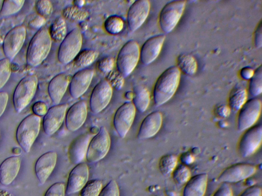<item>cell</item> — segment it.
<instances>
[{
  "mask_svg": "<svg viewBox=\"0 0 262 196\" xmlns=\"http://www.w3.org/2000/svg\"><path fill=\"white\" fill-rule=\"evenodd\" d=\"M98 196H120L119 188L116 181L114 180L110 181L102 188Z\"/></svg>",
  "mask_w": 262,
  "mask_h": 196,
  "instance_id": "b9f144b4",
  "label": "cell"
},
{
  "mask_svg": "<svg viewBox=\"0 0 262 196\" xmlns=\"http://www.w3.org/2000/svg\"><path fill=\"white\" fill-rule=\"evenodd\" d=\"M254 70L250 67H245L240 71L241 77L244 80H250L254 75Z\"/></svg>",
  "mask_w": 262,
  "mask_h": 196,
  "instance_id": "f907efd6",
  "label": "cell"
},
{
  "mask_svg": "<svg viewBox=\"0 0 262 196\" xmlns=\"http://www.w3.org/2000/svg\"><path fill=\"white\" fill-rule=\"evenodd\" d=\"M71 79L69 75L60 74L50 81L48 88V93L55 105L59 104L69 86Z\"/></svg>",
  "mask_w": 262,
  "mask_h": 196,
  "instance_id": "cb8c5ba5",
  "label": "cell"
},
{
  "mask_svg": "<svg viewBox=\"0 0 262 196\" xmlns=\"http://www.w3.org/2000/svg\"><path fill=\"white\" fill-rule=\"evenodd\" d=\"M32 110L34 114L38 116H45L48 109L47 105L43 102H37L33 106Z\"/></svg>",
  "mask_w": 262,
  "mask_h": 196,
  "instance_id": "bcb514c9",
  "label": "cell"
},
{
  "mask_svg": "<svg viewBox=\"0 0 262 196\" xmlns=\"http://www.w3.org/2000/svg\"><path fill=\"white\" fill-rule=\"evenodd\" d=\"M37 77L34 75L27 76L19 81L13 96L16 112L20 113L30 103L37 90Z\"/></svg>",
  "mask_w": 262,
  "mask_h": 196,
  "instance_id": "277c9868",
  "label": "cell"
},
{
  "mask_svg": "<svg viewBox=\"0 0 262 196\" xmlns=\"http://www.w3.org/2000/svg\"><path fill=\"white\" fill-rule=\"evenodd\" d=\"M49 32L52 40L61 42L68 34L64 18L61 16L56 18L52 23Z\"/></svg>",
  "mask_w": 262,
  "mask_h": 196,
  "instance_id": "f1b7e54d",
  "label": "cell"
},
{
  "mask_svg": "<svg viewBox=\"0 0 262 196\" xmlns=\"http://www.w3.org/2000/svg\"><path fill=\"white\" fill-rule=\"evenodd\" d=\"M165 39L164 34H159L148 38L140 49V58L144 65L154 62L159 55Z\"/></svg>",
  "mask_w": 262,
  "mask_h": 196,
  "instance_id": "ffe728a7",
  "label": "cell"
},
{
  "mask_svg": "<svg viewBox=\"0 0 262 196\" xmlns=\"http://www.w3.org/2000/svg\"><path fill=\"white\" fill-rule=\"evenodd\" d=\"M102 183L98 179L88 181L80 191V196H98L102 189Z\"/></svg>",
  "mask_w": 262,
  "mask_h": 196,
  "instance_id": "8d00e7d4",
  "label": "cell"
},
{
  "mask_svg": "<svg viewBox=\"0 0 262 196\" xmlns=\"http://www.w3.org/2000/svg\"><path fill=\"white\" fill-rule=\"evenodd\" d=\"M57 155L53 151L48 152L37 159L35 165V172L40 184H43L54 170Z\"/></svg>",
  "mask_w": 262,
  "mask_h": 196,
  "instance_id": "7402d4cb",
  "label": "cell"
},
{
  "mask_svg": "<svg viewBox=\"0 0 262 196\" xmlns=\"http://www.w3.org/2000/svg\"><path fill=\"white\" fill-rule=\"evenodd\" d=\"M150 9V4L147 0H138L132 4L127 14V23L130 31H136L143 24Z\"/></svg>",
  "mask_w": 262,
  "mask_h": 196,
  "instance_id": "9a60e30c",
  "label": "cell"
},
{
  "mask_svg": "<svg viewBox=\"0 0 262 196\" xmlns=\"http://www.w3.org/2000/svg\"><path fill=\"white\" fill-rule=\"evenodd\" d=\"M262 141V126L254 125L246 130L241 137L238 151L243 157L253 155L260 148Z\"/></svg>",
  "mask_w": 262,
  "mask_h": 196,
  "instance_id": "30bf717a",
  "label": "cell"
},
{
  "mask_svg": "<svg viewBox=\"0 0 262 196\" xmlns=\"http://www.w3.org/2000/svg\"><path fill=\"white\" fill-rule=\"evenodd\" d=\"M150 93L147 89L142 86L134 88L133 97V104L140 112H145L150 103Z\"/></svg>",
  "mask_w": 262,
  "mask_h": 196,
  "instance_id": "4316f807",
  "label": "cell"
},
{
  "mask_svg": "<svg viewBox=\"0 0 262 196\" xmlns=\"http://www.w3.org/2000/svg\"><path fill=\"white\" fill-rule=\"evenodd\" d=\"M87 106L80 101L72 105L67 111L65 116L66 127L69 131L78 130L84 123L87 117Z\"/></svg>",
  "mask_w": 262,
  "mask_h": 196,
  "instance_id": "ac0fdd59",
  "label": "cell"
},
{
  "mask_svg": "<svg viewBox=\"0 0 262 196\" xmlns=\"http://www.w3.org/2000/svg\"><path fill=\"white\" fill-rule=\"evenodd\" d=\"M24 1L8 0L3 2L2 9L0 11L1 16H7L17 13L21 8Z\"/></svg>",
  "mask_w": 262,
  "mask_h": 196,
  "instance_id": "74e56055",
  "label": "cell"
},
{
  "mask_svg": "<svg viewBox=\"0 0 262 196\" xmlns=\"http://www.w3.org/2000/svg\"><path fill=\"white\" fill-rule=\"evenodd\" d=\"M89 171L87 164L79 163L70 172L66 187V193L70 195L81 190L88 181Z\"/></svg>",
  "mask_w": 262,
  "mask_h": 196,
  "instance_id": "e0dca14e",
  "label": "cell"
},
{
  "mask_svg": "<svg viewBox=\"0 0 262 196\" xmlns=\"http://www.w3.org/2000/svg\"><path fill=\"white\" fill-rule=\"evenodd\" d=\"M104 26L107 32L111 34H119L124 27L123 20L118 16H110L105 20Z\"/></svg>",
  "mask_w": 262,
  "mask_h": 196,
  "instance_id": "e575fe53",
  "label": "cell"
},
{
  "mask_svg": "<svg viewBox=\"0 0 262 196\" xmlns=\"http://www.w3.org/2000/svg\"><path fill=\"white\" fill-rule=\"evenodd\" d=\"M163 122L162 113L154 111L148 114L141 122L137 137L139 139H146L155 136L160 130Z\"/></svg>",
  "mask_w": 262,
  "mask_h": 196,
  "instance_id": "44dd1931",
  "label": "cell"
},
{
  "mask_svg": "<svg viewBox=\"0 0 262 196\" xmlns=\"http://www.w3.org/2000/svg\"><path fill=\"white\" fill-rule=\"evenodd\" d=\"M248 92L244 88L238 87L233 89L229 94L228 106L230 110L238 111L247 101Z\"/></svg>",
  "mask_w": 262,
  "mask_h": 196,
  "instance_id": "83f0119b",
  "label": "cell"
},
{
  "mask_svg": "<svg viewBox=\"0 0 262 196\" xmlns=\"http://www.w3.org/2000/svg\"><path fill=\"white\" fill-rule=\"evenodd\" d=\"M85 2L84 1H74L73 2L74 6H76L78 8H81L84 4Z\"/></svg>",
  "mask_w": 262,
  "mask_h": 196,
  "instance_id": "db71d44e",
  "label": "cell"
},
{
  "mask_svg": "<svg viewBox=\"0 0 262 196\" xmlns=\"http://www.w3.org/2000/svg\"><path fill=\"white\" fill-rule=\"evenodd\" d=\"M249 91L253 96H256L262 92V68L260 65L254 71V75L250 79Z\"/></svg>",
  "mask_w": 262,
  "mask_h": 196,
  "instance_id": "836d02e7",
  "label": "cell"
},
{
  "mask_svg": "<svg viewBox=\"0 0 262 196\" xmlns=\"http://www.w3.org/2000/svg\"><path fill=\"white\" fill-rule=\"evenodd\" d=\"M171 175L176 184L182 185L185 184L191 178V172L187 166L180 164L177 166Z\"/></svg>",
  "mask_w": 262,
  "mask_h": 196,
  "instance_id": "d590c367",
  "label": "cell"
},
{
  "mask_svg": "<svg viewBox=\"0 0 262 196\" xmlns=\"http://www.w3.org/2000/svg\"><path fill=\"white\" fill-rule=\"evenodd\" d=\"M46 22L44 17L39 16L36 17L31 22L30 25L33 27H40L42 26Z\"/></svg>",
  "mask_w": 262,
  "mask_h": 196,
  "instance_id": "f5cc1de1",
  "label": "cell"
},
{
  "mask_svg": "<svg viewBox=\"0 0 262 196\" xmlns=\"http://www.w3.org/2000/svg\"><path fill=\"white\" fill-rule=\"evenodd\" d=\"M0 196H13L8 191L2 190L0 191Z\"/></svg>",
  "mask_w": 262,
  "mask_h": 196,
  "instance_id": "11a10c76",
  "label": "cell"
},
{
  "mask_svg": "<svg viewBox=\"0 0 262 196\" xmlns=\"http://www.w3.org/2000/svg\"><path fill=\"white\" fill-rule=\"evenodd\" d=\"M11 73V61L7 58L0 60V89L9 80Z\"/></svg>",
  "mask_w": 262,
  "mask_h": 196,
  "instance_id": "f35d334b",
  "label": "cell"
},
{
  "mask_svg": "<svg viewBox=\"0 0 262 196\" xmlns=\"http://www.w3.org/2000/svg\"><path fill=\"white\" fill-rule=\"evenodd\" d=\"M136 109L132 102H126L116 110L113 125L118 135L124 138L129 130L135 118Z\"/></svg>",
  "mask_w": 262,
  "mask_h": 196,
  "instance_id": "8fae6325",
  "label": "cell"
},
{
  "mask_svg": "<svg viewBox=\"0 0 262 196\" xmlns=\"http://www.w3.org/2000/svg\"><path fill=\"white\" fill-rule=\"evenodd\" d=\"M51 45L49 30L45 28L40 29L29 44L26 54L27 64L32 67L40 65L47 57Z\"/></svg>",
  "mask_w": 262,
  "mask_h": 196,
  "instance_id": "7a4b0ae2",
  "label": "cell"
},
{
  "mask_svg": "<svg viewBox=\"0 0 262 196\" xmlns=\"http://www.w3.org/2000/svg\"><path fill=\"white\" fill-rule=\"evenodd\" d=\"M26 30L23 26L10 30L4 39L3 48L6 58L11 61L21 49L25 41Z\"/></svg>",
  "mask_w": 262,
  "mask_h": 196,
  "instance_id": "5bb4252c",
  "label": "cell"
},
{
  "mask_svg": "<svg viewBox=\"0 0 262 196\" xmlns=\"http://www.w3.org/2000/svg\"><path fill=\"white\" fill-rule=\"evenodd\" d=\"M94 75L91 69H83L77 71L71 78L69 84V92L74 99L82 95L89 88Z\"/></svg>",
  "mask_w": 262,
  "mask_h": 196,
  "instance_id": "d6986e66",
  "label": "cell"
},
{
  "mask_svg": "<svg viewBox=\"0 0 262 196\" xmlns=\"http://www.w3.org/2000/svg\"><path fill=\"white\" fill-rule=\"evenodd\" d=\"M9 96L5 91H0V117L4 112L8 103Z\"/></svg>",
  "mask_w": 262,
  "mask_h": 196,
  "instance_id": "681fc988",
  "label": "cell"
},
{
  "mask_svg": "<svg viewBox=\"0 0 262 196\" xmlns=\"http://www.w3.org/2000/svg\"><path fill=\"white\" fill-rule=\"evenodd\" d=\"M140 58V48L135 40L125 43L119 51L116 60L118 71L124 77L129 75L135 69Z\"/></svg>",
  "mask_w": 262,
  "mask_h": 196,
  "instance_id": "5b68a950",
  "label": "cell"
},
{
  "mask_svg": "<svg viewBox=\"0 0 262 196\" xmlns=\"http://www.w3.org/2000/svg\"><path fill=\"white\" fill-rule=\"evenodd\" d=\"M180 78V70L176 66L169 67L159 76L153 90L154 101L156 106H161L172 98L178 88Z\"/></svg>",
  "mask_w": 262,
  "mask_h": 196,
  "instance_id": "6da1fadb",
  "label": "cell"
},
{
  "mask_svg": "<svg viewBox=\"0 0 262 196\" xmlns=\"http://www.w3.org/2000/svg\"><path fill=\"white\" fill-rule=\"evenodd\" d=\"M239 196H262V190L260 187L252 185L245 189Z\"/></svg>",
  "mask_w": 262,
  "mask_h": 196,
  "instance_id": "7dc6e473",
  "label": "cell"
},
{
  "mask_svg": "<svg viewBox=\"0 0 262 196\" xmlns=\"http://www.w3.org/2000/svg\"><path fill=\"white\" fill-rule=\"evenodd\" d=\"M91 139L90 135L84 133L79 135L71 142L68 149V156L72 163L77 164L82 162L86 157Z\"/></svg>",
  "mask_w": 262,
  "mask_h": 196,
  "instance_id": "603a6c76",
  "label": "cell"
},
{
  "mask_svg": "<svg viewBox=\"0 0 262 196\" xmlns=\"http://www.w3.org/2000/svg\"><path fill=\"white\" fill-rule=\"evenodd\" d=\"M36 9L39 16L45 17L51 14L53 11V6L49 1H38L36 4Z\"/></svg>",
  "mask_w": 262,
  "mask_h": 196,
  "instance_id": "60d3db41",
  "label": "cell"
},
{
  "mask_svg": "<svg viewBox=\"0 0 262 196\" xmlns=\"http://www.w3.org/2000/svg\"><path fill=\"white\" fill-rule=\"evenodd\" d=\"M40 117L31 114L26 117L18 125L16 133V140L26 153H29L37 137L40 128Z\"/></svg>",
  "mask_w": 262,
  "mask_h": 196,
  "instance_id": "3957f363",
  "label": "cell"
},
{
  "mask_svg": "<svg viewBox=\"0 0 262 196\" xmlns=\"http://www.w3.org/2000/svg\"><path fill=\"white\" fill-rule=\"evenodd\" d=\"M178 158L173 154L163 155L159 162V169L163 175L171 174L178 165Z\"/></svg>",
  "mask_w": 262,
  "mask_h": 196,
  "instance_id": "1f68e13d",
  "label": "cell"
},
{
  "mask_svg": "<svg viewBox=\"0 0 262 196\" xmlns=\"http://www.w3.org/2000/svg\"><path fill=\"white\" fill-rule=\"evenodd\" d=\"M111 146V138L104 127H101L91 139L86 154L87 161L95 163L102 160L107 154Z\"/></svg>",
  "mask_w": 262,
  "mask_h": 196,
  "instance_id": "ba28073f",
  "label": "cell"
},
{
  "mask_svg": "<svg viewBox=\"0 0 262 196\" xmlns=\"http://www.w3.org/2000/svg\"><path fill=\"white\" fill-rule=\"evenodd\" d=\"M186 2L172 1L167 3L161 9L159 24L162 31L169 33L176 27L185 10Z\"/></svg>",
  "mask_w": 262,
  "mask_h": 196,
  "instance_id": "8992f818",
  "label": "cell"
},
{
  "mask_svg": "<svg viewBox=\"0 0 262 196\" xmlns=\"http://www.w3.org/2000/svg\"><path fill=\"white\" fill-rule=\"evenodd\" d=\"M0 135H1V133H0Z\"/></svg>",
  "mask_w": 262,
  "mask_h": 196,
  "instance_id": "6f0895ef",
  "label": "cell"
},
{
  "mask_svg": "<svg viewBox=\"0 0 262 196\" xmlns=\"http://www.w3.org/2000/svg\"><path fill=\"white\" fill-rule=\"evenodd\" d=\"M177 65L180 70L188 76L194 75L197 71V62L190 55L184 54L180 55L177 58Z\"/></svg>",
  "mask_w": 262,
  "mask_h": 196,
  "instance_id": "f546056e",
  "label": "cell"
},
{
  "mask_svg": "<svg viewBox=\"0 0 262 196\" xmlns=\"http://www.w3.org/2000/svg\"><path fill=\"white\" fill-rule=\"evenodd\" d=\"M111 86L116 89L122 87L124 83V77L118 71H112L108 73L105 79Z\"/></svg>",
  "mask_w": 262,
  "mask_h": 196,
  "instance_id": "ab89813d",
  "label": "cell"
},
{
  "mask_svg": "<svg viewBox=\"0 0 262 196\" xmlns=\"http://www.w3.org/2000/svg\"><path fill=\"white\" fill-rule=\"evenodd\" d=\"M155 196H162V195H155Z\"/></svg>",
  "mask_w": 262,
  "mask_h": 196,
  "instance_id": "9f6ffc18",
  "label": "cell"
},
{
  "mask_svg": "<svg viewBox=\"0 0 262 196\" xmlns=\"http://www.w3.org/2000/svg\"><path fill=\"white\" fill-rule=\"evenodd\" d=\"M261 102L259 99L253 98L247 101L238 111L237 128L239 131H244L255 125L261 113Z\"/></svg>",
  "mask_w": 262,
  "mask_h": 196,
  "instance_id": "9c48e42d",
  "label": "cell"
},
{
  "mask_svg": "<svg viewBox=\"0 0 262 196\" xmlns=\"http://www.w3.org/2000/svg\"><path fill=\"white\" fill-rule=\"evenodd\" d=\"M230 108L225 105H221L216 108V113L221 117H226L230 114Z\"/></svg>",
  "mask_w": 262,
  "mask_h": 196,
  "instance_id": "816d5d0a",
  "label": "cell"
},
{
  "mask_svg": "<svg viewBox=\"0 0 262 196\" xmlns=\"http://www.w3.org/2000/svg\"><path fill=\"white\" fill-rule=\"evenodd\" d=\"M256 172V167L253 164L236 163L225 169L217 179L222 183H236L252 176Z\"/></svg>",
  "mask_w": 262,
  "mask_h": 196,
  "instance_id": "4fadbf2b",
  "label": "cell"
},
{
  "mask_svg": "<svg viewBox=\"0 0 262 196\" xmlns=\"http://www.w3.org/2000/svg\"><path fill=\"white\" fill-rule=\"evenodd\" d=\"M99 53L93 50H85L80 52L73 60L74 65L84 68L91 65L97 59Z\"/></svg>",
  "mask_w": 262,
  "mask_h": 196,
  "instance_id": "4dcf8cb0",
  "label": "cell"
},
{
  "mask_svg": "<svg viewBox=\"0 0 262 196\" xmlns=\"http://www.w3.org/2000/svg\"><path fill=\"white\" fill-rule=\"evenodd\" d=\"M67 109L66 104L56 105L50 108L44 116L42 122L45 132L48 135L54 134L61 127Z\"/></svg>",
  "mask_w": 262,
  "mask_h": 196,
  "instance_id": "2e32d148",
  "label": "cell"
},
{
  "mask_svg": "<svg viewBox=\"0 0 262 196\" xmlns=\"http://www.w3.org/2000/svg\"><path fill=\"white\" fill-rule=\"evenodd\" d=\"M113 95V88L105 79L94 87L90 99V107L94 113L101 112L109 104Z\"/></svg>",
  "mask_w": 262,
  "mask_h": 196,
  "instance_id": "7c38bea8",
  "label": "cell"
},
{
  "mask_svg": "<svg viewBox=\"0 0 262 196\" xmlns=\"http://www.w3.org/2000/svg\"><path fill=\"white\" fill-rule=\"evenodd\" d=\"M82 44V36L78 29L70 31L61 42L58 51V59L63 64H67L79 54Z\"/></svg>",
  "mask_w": 262,
  "mask_h": 196,
  "instance_id": "52a82bcc",
  "label": "cell"
},
{
  "mask_svg": "<svg viewBox=\"0 0 262 196\" xmlns=\"http://www.w3.org/2000/svg\"><path fill=\"white\" fill-rule=\"evenodd\" d=\"M212 196H233V193L231 186L224 183L216 189Z\"/></svg>",
  "mask_w": 262,
  "mask_h": 196,
  "instance_id": "f6af8a7d",
  "label": "cell"
},
{
  "mask_svg": "<svg viewBox=\"0 0 262 196\" xmlns=\"http://www.w3.org/2000/svg\"><path fill=\"white\" fill-rule=\"evenodd\" d=\"M261 29V22L260 21L254 32V44L257 48H260L262 45Z\"/></svg>",
  "mask_w": 262,
  "mask_h": 196,
  "instance_id": "c3c4849f",
  "label": "cell"
},
{
  "mask_svg": "<svg viewBox=\"0 0 262 196\" xmlns=\"http://www.w3.org/2000/svg\"><path fill=\"white\" fill-rule=\"evenodd\" d=\"M208 184V175L206 173L195 175L185 184L182 196H204Z\"/></svg>",
  "mask_w": 262,
  "mask_h": 196,
  "instance_id": "484cf974",
  "label": "cell"
},
{
  "mask_svg": "<svg viewBox=\"0 0 262 196\" xmlns=\"http://www.w3.org/2000/svg\"><path fill=\"white\" fill-rule=\"evenodd\" d=\"M63 17L67 19L81 21L85 20L89 16L88 11L76 6H69L62 11Z\"/></svg>",
  "mask_w": 262,
  "mask_h": 196,
  "instance_id": "d6a6232c",
  "label": "cell"
},
{
  "mask_svg": "<svg viewBox=\"0 0 262 196\" xmlns=\"http://www.w3.org/2000/svg\"><path fill=\"white\" fill-rule=\"evenodd\" d=\"M66 187L62 182H56L52 185L46 191L44 196H64Z\"/></svg>",
  "mask_w": 262,
  "mask_h": 196,
  "instance_id": "ee69618b",
  "label": "cell"
},
{
  "mask_svg": "<svg viewBox=\"0 0 262 196\" xmlns=\"http://www.w3.org/2000/svg\"><path fill=\"white\" fill-rule=\"evenodd\" d=\"M20 158L12 156L6 159L0 165V182L4 185H10L16 177L20 169Z\"/></svg>",
  "mask_w": 262,
  "mask_h": 196,
  "instance_id": "d4e9b609",
  "label": "cell"
},
{
  "mask_svg": "<svg viewBox=\"0 0 262 196\" xmlns=\"http://www.w3.org/2000/svg\"><path fill=\"white\" fill-rule=\"evenodd\" d=\"M115 64V60L113 58L104 57L99 61L98 68L102 72L108 74L113 71Z\"/></svg>",
  "mask_w": 262,
  "mask_h": 196,
  "instance_id": "7bdbcfd3",
  "label": "cell"
}]
</instances>
